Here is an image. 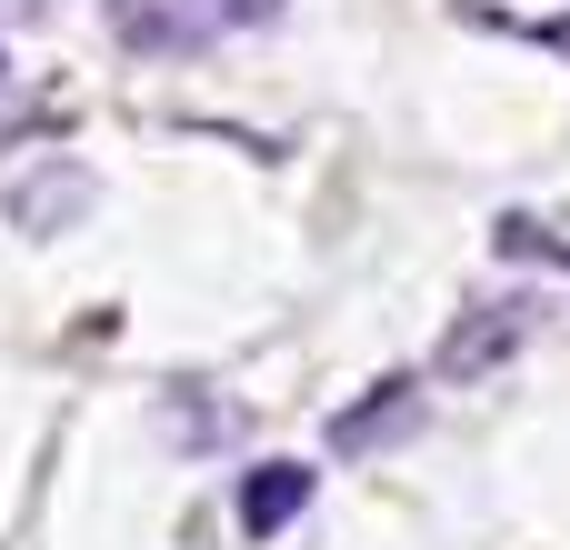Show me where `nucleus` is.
I'll return each instance as SVG.
<instances>
[{"label": "nucleus", "instance_id": "6", "mask_svg": "<svg viewBox=\"0 0 570 550\" xmlns=\"http://www.w3.org/2000/svg\"><path fill=\"white\" fill-rule=\"evenodd\" d=\"M501 251H511V261H561L570 271V240H551L531 210H501Z\"/></svg>", "mask_w": 570, "mask_h": 550}, {"label": "nucleus", "instance_id": "4", "mask_svg": "<svg viewBox=\"0 0 570 550\" xmlns=\"http://www.w3.org/2000/svg\"><path fill=\"white\" fill-rule=\"evenodd\" d=\"M311 501H321V471L311 461H250L240 491H230V521H240V541H281Z\"/></svg>", "mask_w": 570, "mask_h": 550}, {"label": "nucleus", "instance_id": "3", "mask_svg": "<svg viewBox=\"0 0 570 550\" xmlns=\"http://www.w3.org/2000/svg\"><path fill=\"white\" fill-rule=\"evenodd\" d=\"M421 421H431V391H421V381H381L371 401L331 411V451H341V461H371V451L421 441Z\"/></svg>", "mask_w": 570, "mask_h": 550}, {"label": "nucleus", "instance_id": "7", "mask_svg": "<svg viewBox=\"0 0 570 550\" xmlns=\"http://www.w3.org/2000/svg\"><path fill=\"white\" fill-rule=\"evenodd\" d=\"M220 10H230L240 30H261V20H281V0H220Z\"/></svg>", "mask_w": 570, "mask_h": 550}, {"label": "nucleus", "instance_id": "1", "mask_svg": "<svg viewBox=\"0 0 570 550\" xmlns=\"http://www.w3.org/2000/svg\"><path fill=\"white\" fill-rule=\"evenodd\" d=\"M541 311H551V301H481V311H461V321L441 331V381H481V371H501V361L541 331Z\"/></svg>", "mask_w": 570, "mask_h": 550}, {"label": "nucleus", "instance_id": "9", "mask_svg": "<svg viewBox=\"0 0 570 550\" xmlns=\"http://www.w3.org/2000/svg\"><path fill=\"white\" fill-rule=\"evenodd\" d=\"M0 80H10V70H0Z\"/></svg>", "mask_w": 570, "mask_h": 550}, {"label": "nucleus", "instance_id": "2", "mask_svg": "<svg viewBox=\"0 0 570 550\" xmlns=\"http://www.w3.org/2000/svg\"><path fill=\"white\" fill-rule=\"evenodd\" d=\"M230 10L220 0H110V40L140 50V60H180V50H210Z\"/></svg>", "mask_w": 570, "mask_h": 550}, {"label": "nucleus", "instance_id": "5", "mask_svg": "<svg viewBox=\"0 0 570 550\" xmlns=\"http://www.w3.org/2000/svg\"><path fill=\"white\" fill-rule=\"evenodd\" d=\"M90 200H100V180H90L80 160H40L30 180H10V200H0V210H10V230L50 240V230H70V220H80Z\"/></svg>", "mask_w": 570, "mask_h": 550}, {"label": "nucleus", "instance_id": "8", "mask_svg": "<svg viewBox=\"0 0 570 550\" xmlns=\"http://www.w3.org/2000/svg\"><path fill=\"white\" fill-rule=\"evenodd\" d=\"M30 10H50V0H0V20H30Z\"/></svg>", "mask_w": 570, "mask_h": 550}]
</instances>
